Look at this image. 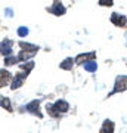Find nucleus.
I'll return each mask as SVG.
<instances>
[{
    "mask_svg": "<svg viewBox=\"0 0 127 133\" xmlns=\"http://www.w3.org/2000/svg\"><path fill=\"white\" fill-rule=\"evenodd\" d=\"M19 46H21L22 49H30V50H36V52L38 50V48L36 46V44H30V43H24V42H21V43H19Z\"/></svg>",
    "mask_w": 127,
    "mask_h": 133,
    "instance_id": "obj_16",
    "label": "nucleus"
},
{
    "mask_svg": "<svg viewBox=\"0 0 127 133\" xmlns=\"http://www.w3.org/2000/svg\"><path fill=\"white\" fill-rule=\"evenodd\" d=\"M49 10H50V14H53V15H64L65 14V8H64L59 2H56Z\"/></svg>",
    "mask_w": 127,
    "mask_h": 133,
    "instance_id": "obj_8",
    "label": "nucleus"
},
{
    "mask_svg": "<svg viewBox=\"0 0 127 133\" xmlns=\"http://www.w3.org/2000/svg\"><path fill=\"white\" fill-rule=\"evenodd\" d=\"M16 61H18V56H14V58L8 56V58H6V61H5V64H6V65H12V64H15Z\"/></svg>",
    "mask_w": 127,
    "mask_h": 133,
    "instance_id": "obj_18",
    "label": "nucleus"
},
{
    "mask_svg": "<svg viewBox=\"0 0 127 133\" xmlns=\"http://www.w3.org/2000/svg\"><path fill=\"white\" fill-rule=\"evenodd\" d=\"M25 108H27V111L31 112V114H36V115H38V117H42V112H40V109H38V101H33V102H30Z\"/></svg>",
    "mask_w": 127,
    "mask_h": 133,
    "instance_id": "obj_4",
    "label": "nucleus"
},
{
    "mask_svg": "<svg viewBox=\"0 0 127 133\" xmlns=\"http://www.w3.org/2000/svg\"><path fill=\"white\" fill-rule=\"evenodd\" d=\"M101 132H114V123L106 120L104 123V126H102V129H101Z\"/></svg>",
    "mask_w": 127,
    "mask_h": 133,
    "instance_id": "obj_11",
    "label": "nucleus"
},
{
    "mask_svg": "<svg viewBox=\"0 0 127 133\" xmlns=\"http://www.w3.org/2000/svg\"><path fill=\"white\" fill-rule=\"evenodd\" d=\"M99 5L101 6H111L112 5V0H99Z\"/></svg>",
    "mask_w": 127,
    "mask_h": 133,
    "instance_id": "obj_20",
    "label": "nucleus"
},
{
    "mask_svg": "<svg viewBox=\"0 0 127 133\" xmlns=\"http://www.w3.org/2000/svg\"><path fill=\"white\" fill-rule=\"evenodd\" d=\"M12 46H14V43L10 42V40H3V42L0 43V53L10 55L12 53Z\"/></svg>",
    "mask_w": 127,
    "mask_h": 133,
    "instance_id": "obj_2",
    "label": "nucleus"
},
{
    "mask_svg": "<svg viewBox=\"0 0 127 133\" xmlns=\"http://www.w3.org/2000/svg\"><path fill=\"white\" fill-rule=\"evenodd\" d=\"M6 15H8V16H10V15H12V10H10V9H6Z\"/></svg>",
    "mask_w": 127,
    "mask_h": 133,
    "instance_id": "obj_21",
    "label": "nucleus"
},
{
    "mask_svg": "<svg viewBox=\"0 0 127 133\" xmlns=\"http://www.w3.org/2000/svg\"><path fill=\"white\" fill-rule=\"evenodd\" d=\"M18 34L21 36V37H25V36L28 34V28H25V27H21V28H18Z\"/></svg>",
    "mask_w": 127,
    "mask_h": 133,
    "instance_id": "obj_19",
    "label": "nucleus"
},
{
    "mask_svg": "<svg viewBox=\"0 0 127 133\" xmlns=\"http://www.w3.org/2000/svg\"><path fill=\"white\" fill-rule=\"evenodd\" d=\"M95 56H96V53H95V52H90V53H84V55H78V56L75 58V61L78 62V64H81V62H83V61H86V59H89V58H90V59H93Z\"/></svg>",
    "mask_w": 127,
    "mask_h": 133,
    "instance_id": "obj_10",
    "label": "nucleus"
},
{
    "mask_svg": "<svg viewBox=\"0 0 127 133\" xmlns=\"http://www.w3.org/2000/svg\"><path fill=\"white\" fill-rule=\"evenodd\" d=\"M96 68H98V65H96V61H89L84 64V70H87V71H96Z\"/></svg>",
    "mask_w": 127,
    "mask_h": 133,
    "instance_id": "obj_12",
    "label": "nucleus"
},
{
    "mask_svg": "<svg viewBox=\"0 0 127 133\" xmlns=\"http://www.w3.org/2000/svg\"><path fill=\"white\" fill-rule=\"evenodd\" d=\"M126 89H127V76H120L115 80V87L111 92V95L112 93H117V92H123V90H126Z\"/></svg>",
    "mask_w": 127,
    "mask_h": 133,
    "instance_id": "obj_1",
    "label": "nucleus"
},
{
    "mask_svg": "<svg viewBox=\"0 0 127 133\" xmlns=\"http://www.w3.org/2000/svg\"><path fill=\"white\" fill-rule=\"evenodd\" d=\"M111 21H112V24L118 25V27H124L127 24V18L124 15H120V14H112Z\"/></svg>",
    "mask_w": 127,
    "mask_h": 133,
    "instance_id": "obj_3",
    "label": "nucleus"
},
{
    "mask_svg": "<svg viewBox=\"0 0 127 133\" xmlns=\"http://www.w3.org/2000/svg\"><path fill=\"white\" fill-rule=\"evenodd\" d=\"M10 78H12L10 72L6 71V70H2V71H0V87H3V86L8 84L10 81Z\"/></svg>",
    "mask_w": 127,
    "mask_h": 133,
    "instance_id": "obj_7",
    "label": "nucleus"
},
{
    "mask_svg": "<svg viewBox=\"0 0 127 133\" xmlns=\"http://www.w3.org/2000/svg\"><path fill=\"white\" fill-rule=\"evenodd\" d=\"M55 108H56V111L61 114V112H66V111H68L70 105L66 104L65 101H58L56 104H55Z\"/></svg>",
    "mask_w": 127,
    "mask_h": 133,
    "instance_id": "obj_9",
    "label": "nucleus"
},
{
    "mask_svg": "<svg viewBox=\"0 0 127 133\" xmlns=\"http://www.w3.org/2000/svg\"><path fill=\"white\" fill-rule=\"evenodd\" d=\"M61 68L62 70H71V68H72V59H71V58L65 59V61L61 64Z\"/></svg>",
    "mask_w": 127,
    "mask_h": 133,
    "instance_id": "obj_15",
    "label": "nucleus"
},
{
    "mask_svg": "<svg viewBox=\"0 0 127 133\" xmlns=\"http://www.w3.org/2000/svg\"><path fill=\"white\" fill-rule=\"evenodd\" d=\"M33 66H34V62L33 61H30L28 64H21V68H22V70H25L27 72L31 71V70H33Z\"/></svg>",
    "mask_w": 127,
    "mask_h": 133,
    "instance_id": "obj_17",
    "label": "nucleus"
},
{
    "mask_svg": "<svg viewBox=\"0 0 127 133\" xmlns=\"http://www.w3.org/2000/svg\"><path fill=\"white\" fill-rule=\"evenodd\" d=\"M0 105H2L3 108H6L8 111H12V107H10V101L8 99V98H0Z\"/></svg>",
    "mask_w": 127,
    "mask_h": 133,
    "instance_id": "obj_13",
    "label": "nucleus"
},
{
    "mask_svg": "<svg viewBox=\"0 0 127 133\" xmlns=\"http://www.w3.org/2000/svg\"><path fill=\"white\" fill-rule=\"evenodd\" d=\"M46 109H47V112H49V114L52 115V117H58V115H59V112H58V111H56V108H55V105L47 104Z\"/></svg>",
    "mask_w": 127,
    "mask_h": 133,
    "instance_id": "obj_14",
    "label": "nucleus"
},
{
    "mask_svg": "<svg viewBox=\"0 0 127 133\" xmlns=\"http://www.w3.org/2000/svg\"><path fill=\"white\" fill-rule=\"evenodd\" d=\"M27 74H28V72L25 71V72L18 74V76H15V78H14V81H12V86H10V87H12V89H18L19 86L22 84V81H24V78L27 77Z\"/></svg>",
    "mask_w": 127,
    "mask_h": 133,
    "instance_id": "obj_6",
    "label": "nucleus"
},
{
    "mask_svg": "<svg viewBox=\"0 0 127 133\" xmlns=\"http://www.w3.org/2000/svg\"><path fill=\"white\" fill-rule=\"evenodd\" d=\"M36 50H30V49H22V52L18 55V61H28L30 58H33L36 55Z\"/></svg>",
    "mask_w": 127,
    "mask_h": 133,
    "instance_id": "obj_5",
    "label": "nucleus"
}]
</instances>
